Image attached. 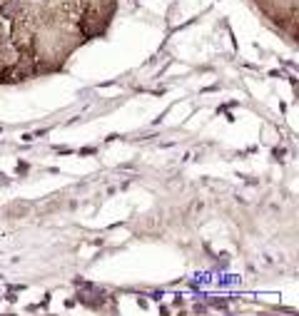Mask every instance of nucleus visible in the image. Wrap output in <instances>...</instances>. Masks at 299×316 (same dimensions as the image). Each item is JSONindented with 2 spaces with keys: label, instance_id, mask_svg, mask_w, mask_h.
Returning <instances> with one entry per match:
<instances>
[{
  "label": "nucleus",
  "instance_id": "obj_1",
  "mask_svg": "<svg viewBox=\"0 0 299 316\" xmlns=\"http://www.w3.org/2000/svg\"><path fill=\"white\" fill-rule=\"evenodd\" d=\"M28 172V164H18V174H25Z\"/></svg>",
  "mask_w": 299,
  "mask_h": 316
}]
</instances>
